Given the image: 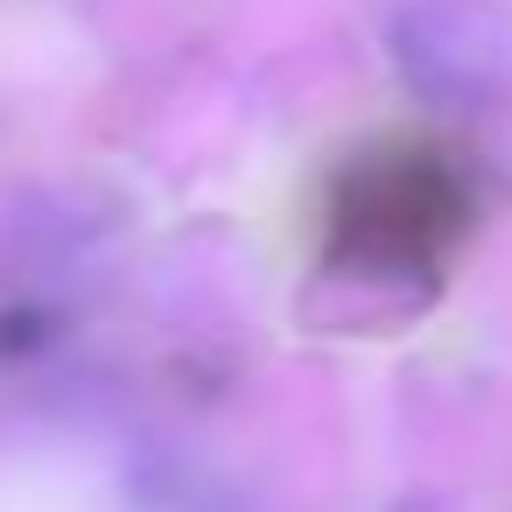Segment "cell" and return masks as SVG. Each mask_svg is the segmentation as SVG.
<instances>
[{
    "instance_id": "1",
    "label": "cell",
    "mask_w": 512,
    "mask_h": 512,
    "mask_svg": "<svg viewBox=\"0 0 512 512\" xmlns=\"http://www.w3.org/2000/svg\"><path fill=\"white\" fill-rule=\"evenodd\" d=\"M393 64L435 106H484L512 92V15L491 0H414L393 15Z\"/></svg>"
}]
</instances>
